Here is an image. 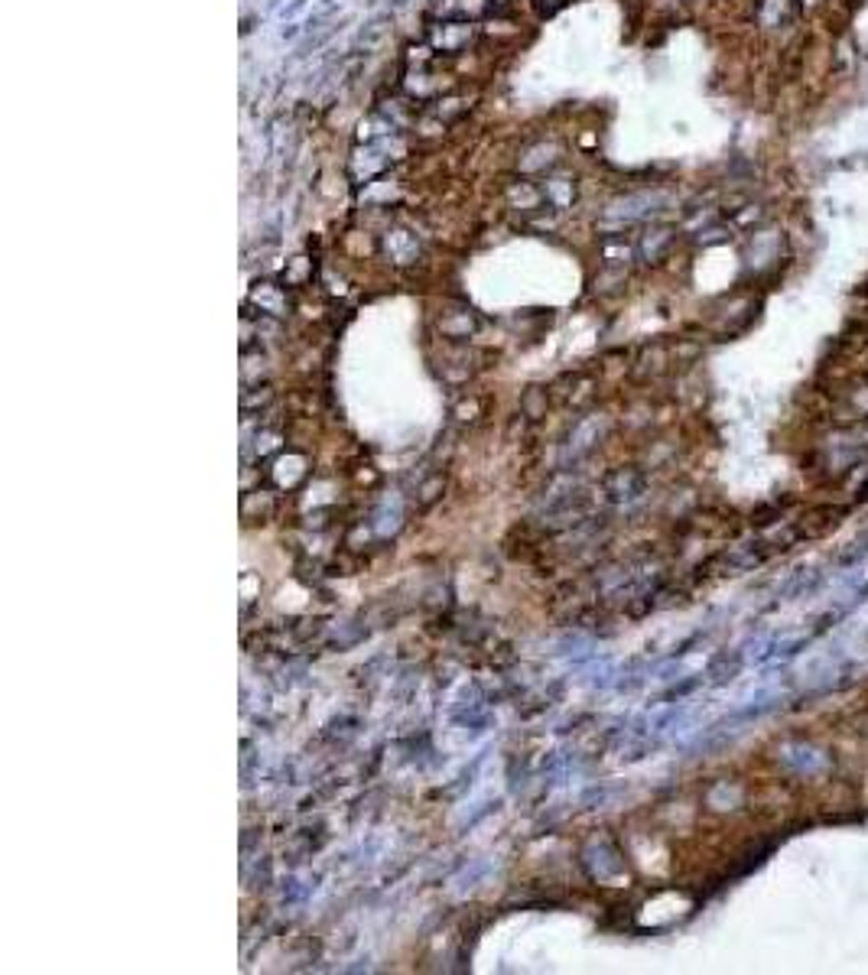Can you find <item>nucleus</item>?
Segmentation results:
<instances>
[{
	"mask_svg": "<svg viewBox=\"0 0 868 975\" xmlns=\"http://www.w3.org/2000/svg\"><path fill=\"white\" fill-rule=\"evenodd\" d=\"M644 491H647V475L641 468H615V472L605 478V494L618 504L638 501Z\"/></svg>",
	"mask_w": 868,
	"mask_h": 975,
	"instance_id": "nucleus-1",
	"label": "nucleus"
},
{
	"mask_svg": "<svg viewBox=\"0 0 868 975\" xmlns=\"http://www.w3.org/2000/svg\"><path fill=\"white\" fill-rule=\"evenodd\" d=\"M452 722L462 725V728H472V732H485L491 715L485 709V699H482V693H478V686L462 689L459 702L452 706Z\"/></svg>",
	"mask_w": 868,
	"mask_h": 975,
	"instance_id": "nucleus-2",
	"label": "nucleus"
},
{
	"mask_svg": "<svg viewBox=\"0 0 868 975\" xmlns=\"http://www.w3.org/2000/svg\"><path fill=\"white\" fill-rule=\"evenodd\" d=\"M673 244H677V231L670 225H654L641 234L638 254H641V260H647V264H657V260H664L673 251Z\"/></svg>",
	"mask_w": 868,
	"mask_h": 975,
	"instance_id": "nucleus-3",
	"label": "nucleus"
},
{
	"mask_svg": "<svg viewBox=\"0 0 868 975\" xmlns=\"http://www.w3.org/2000/svg\"><path fill=\"white\" fill-rule=\"evenodd\" d=\"M586 865L592 868L595 878H612V875H621V871H625V858H621V852L612 842H595L586 852Z\"/></svg>",
	"mask_w": 868,
	"mask_h": 975,
	"instance_id": "nucleus-4",
	"label": "nucleus"
},
{
	"mask_svg": "<svg viewBox=\"0 0 868 975\" xmlns=\"http://www.w3.org/2000/svg\"><path fill=\"white\" fill-rule=\"evenodd\" d=\"M742 670H745V654H742V650H722V654H716V657L709 660L706 680L712 686H725V683H732Z\"/></svg>",
	"mask_w": 868,
	"mask_h": 975,
	"instance_id": "nucleus-5",
	"label": "nucleus"
},
{
	"mask_svg": "<svg viewBox=\"0 0 868 975\" xmlns=\"http://www.w3.org/2000/svg\"><path fill=\"white\" fill-rule=\"evenodd\" d=\"M777 543H742L735 546V550L725 553V566L735 569V572H748V569H758L764 559L774 553Z\"/></svg>",
	"mask_w": 868,
	"mask_h": 975,
	"instance_id": "nucleus-6",
	"label": "nucleus"
},
{
	"mask_svg": "<svg viewBox=\"0 0 868 975\" xmlns=\"http://www.w3.org/2000/svg\"><path fill=\"white\" fill-rule=\"evenodd\" d=\"M699 686H703V676H690V680H683V683H677V686H670L667 689V693L664 696H660V699H664V702H673V699H683V696H690V693H696V689Z\"/></svg>",
	"mask_w": 868,
	"mask_h": 975,
	"instance_id": "nucleus-7",
	"label": "nucleus"
},
{
	"mask_svg": "<svg viewBox=\"0 0 868 975\" xmlns=\"http://www.w3.org/2000/svg\"><path fill=\"white\" fill-rule=\"evenodd\" d=\"M488 868H491L488 862H475V865H472V868L465 871V875L459 878V884H462V888H475V884H478V881H482V878L488 875Z\"/></svg>",
	"mask_w": 868,
	"mask_h": 975,
	"instance_id": "nucleus-8",
	"label": "nucleus"
},
{
	"mask_svg": "<svg viewBox=\"0 0 868 975\" xmlns=\"http://www.w3.org/2000/svg\"><path fill=\"white\" fill-rule=\"evenodd\" d=\"M797 4H800V7H823L826 0H797Z\"/></svg>",
	"mask_w": 868,
	"mask_h": 975,
	"instance_id": "nucleus-9",
	"label": "nucleus"
}]
</instances>
